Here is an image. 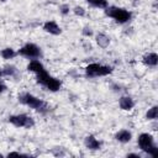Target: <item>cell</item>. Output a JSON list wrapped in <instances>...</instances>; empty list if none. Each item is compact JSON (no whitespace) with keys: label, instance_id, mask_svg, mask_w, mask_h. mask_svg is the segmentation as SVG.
Here are the masks:
<instances>
[{"label":"cell","instance_id":"cell-22","mask_svg":"<svg viewBox=\"0 0 158 158\" xmlns=\"http://www.w3.org/2000/svg\"><path fill=\"white\" fill-rule=\"evenodd\" d=\"M5 90H6V86H5L2 83H0V94H2Z\"/></svg>","mask_w":158,"mask_h":158},{"label":"cell","instance_id":"cell-16","mask_svg":"<svg viewBox=\"0 0 158 158\" xmlns=\"http://www.w3.org/2000/svg\"><path fill=\"white\" fill-rule=\"evenodd\" d=\"M17 74V69L14 67V65H6L2 69V75H6V77H15Z\"/></svg>","mask_w":158,"mask_h":158},{"label":"cell","instance_id":"cell-21","mask_svg":"<svg viewBox=\"0 0 158 158\" xmlns=\"http://www.w3.org/2000/svg\"><path fill=\"white\" fill-rule=\"evenodd\" d=\"M83 35L84 36H91L93 35V31H91V28L90 27H84V30H83Z\"/></svg>","mask_w":158,"mask_h":158},{"label":"cell","instance_id":"cell-10","mask_svg":"<svg viewBox=\"0 0 158 158\" xmlns=\"http://www.w3.org/2000/svg\"><path fill=\"white\" fill-rule=\"evenodd\" d=\"M118 105H120V107H121L122 110L130 111V110L133 109L135 101H133V99L130 98V96H121V98H120V101H118Z\"/></svg>","mask_w":158,"mask_h":158},{"label":"cell","instance_id":"cell-9","mask_svg":"<svg viewBox=\"0 0 158 158\" xmlns=\"http://www.w3.org/2000/svg\"><path fill=\"white\" fill-rule=\"evenodd\" d=\"M84 143H85V147L89 148V149H91V151H98V149H100V147H101V143H100L93 135L86 136L85 139H84Z\"/></svg>","mask_w":158,"mask_h":158},{"label":"cell","instance_id":"cell-26","mask_svg":"<svg viewBox=\"0 0 158 158\" xmlns=\"http://www.w3.org/2000/svg\"><path fill=\"white\" fill-rule=\"evenodd\" d=\"M1 1H6V0H1Z\"/></svg>","mask_w":158,"mask_h":158},{"label":"cell","instance_id":"cell-23","mask_svg":"<svg viewBox=\"0 0 158 158\" xmlns=\"http://www.w3.org/2000/svg\"><path fill=\"white\" fill-rule=\"evenodd\" d=\"M7 156H9V157H12V156H17V157H20V156H22V154L17 153V152H11V153H9Z\"/></svg>","mask_w":158,"mask_h":158},{"label":"cell","instance_id":"cell-5","mask_svg":"<svg viewBox=\"0 0 158 158\" xmlns=\"http://www.w3.org/2000/svg\"><path fill=\"white\" fill-rule=\"evenodd\" d=\"M9 122L14 125L15 127H23V128H31L35 125V121L31 116L26 114H20V115H12L9 117Z\"/></svg>","mask_w":158,"mask_h":158},{"label":"cell","instance_id":"cell-19","mask_svg":"<svg viewBox=\"0 0 158 158\" xmlns=\"http://www.w3.org/2000/svg\"><path fill=\"white\" fill-rule=\"evenodd\" d=\"M73 11H74V14L78 15V16H84V15H85V10H84L81 6H75Z\"/></svg>","mask_w":158,"mask_h":158},{"label":"cell","instance_id":"cell-4","mask_svg":"<svg viewBox=\"0 0 158 158\" xmlns=\"http://www.w3.org/2000/svg\"><path fill=\"white\" fill-rule=\"evenodd\" d=\"M112 72V67L109 65H101L99 63H91L85 68V74L90 78L94 77H104Z\"/></svg>","mask_w":158,"mask_h":158},{"label":"cell","instance_id":"cell-6","mask_svg":"<svg viewBox=\"0 0 158 158\" xmlns=\"http://www.w3.org/2000/svg\"><path fill=\"white\" fill-rule=\"evenodd\" d=\"M19 54L26 57V58H32V59H36V58H40L42 52H41V48L35 44V43H26L25 46H22L20 49H19Z\"/></svg>","mask_w":158,"mask_h":158},{"label":"cell","instance_id":"cell-14","mask_svg":"<svg viewBox=\"0 0 158 158\" xmlns=\"http://www.w3.org/2000/svg\"><path fill=\"white\" fill-rule=\"evenodd\" d=\"M96 42H98V44H99L101 48H106V47L110 44V38H109L106 35H104V33H99V35L96 36Z\"/></svg>","mask_w":158,"mask_h":158},{"label":"cell","instance_id":"cell-25","mask_svg":"<svg viewBox=\"0 0 158 158\" xmlns=\"http://www.w3.org/2000/svg\"><path fill=\"white\" fill-rule=\"evenodd\" d=\"M1 75H2V69H0V78H1Z\"/></svg>","mask_w":158,"mask_h":158},{"label":"cell","instance_id":"cell-18","mask_svg":"<svg viewBox=\"0 0 158 158\" xmlns=\"http://www.w3.org/2000/svg\"><path fill=\"white\" fill-rule=\"evenodd\" d=\"M146 117H147L148 120H156V118L158 117V107H157V106L151 107V109L147 111Z\"/></svg>","mask_w":158,"mask_h":158},{"label":"cell","instance_id":"cell-8","mask_svg":"<svg viewBox=\"0 0 158 158\" xmlns=\"http://www.w3.org/2000/svg\"><path fill=\"white\" fill-rule=\"evenodd\" d=\"M43 86H46L49 91H58V90L60 89V86H62V81H60L59 79L53 78V77L49 75V77L47 78V80L44 81Z\"/></svg>","mask_w":158,"mask_h":158},{"label":"cell","instance_id":"cell-11","mask_svg":"<svg viewBox=\"0 0 158 158\" xmlns=\"http://www.w3.org/2000/svg\"><path fill=\"white\" fill-rule=\"evenodd\" d=\"M27 70L37 74V73L44 70V67H43V64H42L38 59H32V60H30V63L27 64Z\"/></svg>","mask_w":158,"mask_h":158},{"label":"cell","instance_id":"cell-24","mask_svg":"<svg viewBox=\"0 0 158 158\" xmlns=\"http://www.w3.org/2000/svg\"><path fill=\"white\" fill-rule=\"evenodd\" d=\"M127 157H136V158H139V154H136V153H130V154H127Z\"/></svg>","mask_w":158,"mask_h":158},{"label":"cell","instance_id":"cell-3","mask_svg":"<svg viewBox=\"0 0 158 158\" xmlns=\"http://www.w3.org/2000/svg\"><path fill=\"white\" fill-rule=\"evenodd\" d=\"M105 14L114 19L116 22L118 23H126L131 20L132 17V14L126 10V9H122V7H116V6H109V7H105Z\"/></svg>","mask_w":158,"mask_h":158},{"label":"cell","instance_id":"cell-7","mask_svg":"<svg viewBox=\"0 0 158 158\" xmlns=\"http://www.w3.org/2000/svg\"><path fill=\"white\" fill-rule=\"evenodd\" d=\"M43 30L51 35H60L62 33V28L59 27V25L56 22V21H47L43 23Z\"/></svg>","mask_w":158,"mask_h":158},{"label":"cell","instance_id":"cell-15","mask_svg":"<svg viewBox=\"0 0 158 158\" xmlns=\"http://www.w3.org/2000/svg\"><path fill=\"white\" fill-rule=\"evenodd\" d=\"M15 56H16L15 49H12V48H10V47L4 48V49L1 51V57H2L4 59H11V58H14Z\"/></svg>","mask_w":158,"mask_h":158},{"label":"cell","instance_id":"cell-17","mask_svg":"<svg viewBox=\"0 0 158 158\" xmlns=\"http://www.w3.org/2000/svg\"><path fill=\"white\" fill-rule=\"evenodd\" d=\"M86 2L95 7H101V9L107 7V0H86Z\"/></svg>","mask_w":158,"mask_h":158},{"label":"cell","instance_id":"cell-2","mask_svg":"<svg viewBox=\"0 0 158 158\" xmlns=\"http://www.w3.org/2000/svg\"><path fill=\"white\" fill-rule=\"evenodd\" d=\"M137 143L139 146V148L146 152L147 154L152 156V157H157L158 156V147L154 144V139L153 136L149 133H141L138 136Z\"/></svg>","mask_w":158,"mask_h":158},{"label":"cell","instance_id":"cell-1","mask_svg":"<svg viewBox=\"0 0 158 158\" xmlns=\"http://www.w3.org/2000/svg\"><path fill=\"white\" fill-rule=\"evenodd\" d=\"M19 101H20L21 104H23V105L31 107V109H35V110L38 111V112H42V114H44V112L48 110V105H47L46 101H43V100L36 98L35 95H32V94H30V93H23V94H21V95L19 96Z\"/></svg>","mask_w":158,"mask_h":158},{"label":"cell","instance_id":"cell-20","mask_svg":"<svg viewBox=\"0 0 158 158\" xmlns=\"http://www.w3.org/2000/svg\"><path fill=\"white\" fill-rule=\"evenodd\" d=\"M59 10H60V12H62L63 15H67V14L69 12L70 7H69V5H67V4H63V5L59 7Z\"/></svg>","mask_w":158,"mask_h":158},{"label":"cell","instance_id":"cell-12","mask_svg":"<svg viewBox=\"0 0 158 158\" xmlns=\"http://www.w3.org/2000/svg\"><path fill=\"white\" fill-rule=\"evenodd\" d=\"M142 62H143L146 65H148V67H156L157 63H158V56H157V53L151 52V53H148V54H146V56L143 57Z\"/></svg>","mask_w":158,"mask_h":158},{"label":"cell","instance_id":"cell-13","mask_svg":"<svg viewBox=\"0 0 158 158\" xmlns=\"http://www.w3.org/2000/svg\"><path fill=\"white\" fill-rule=\"evenodd\" d=\"M115 138H116L118 142H121V143H127V142L131 141L132 135H131V132H130L128 130H121V131H118V132L115 135Z\"/></svg>","mask_w":158,"mask_h":158}]
</instances>
